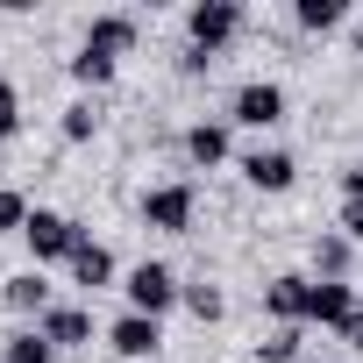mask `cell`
I'll use <instances>...</instances> for the list:
<instances>
[{
	"label": "cell",
	"instance_id": "1",
	"mask_svg": "<svg viewBox=\"0 0 363 363\" xmlns=\"http://www.w3.org/2000/svg\"><path fill=\"white\" fill-rule=\"evenodd\" d=\"M135 50V15H93V29L79 36V57H72V79L79 86H107L114 65Z\"/></svg>",
	"mask_w": 363,
	"mask_h": 363
},
{
	"label": "cell",
	"instance_id": "2",
	"mask_svg": "<svg viewBox=\"0 0 363 363\" xmlns=\"http://www.w3.org/2000/svg\"><path fill=\"white\" fill-rule=\"evenodd\" d=\"M235 36H242V0H193V8H186V43L193 50L221 57Z\"/></svg>",
	"mask_w": 363,
	"mask_h": 363
},
{
	"label": "cell",
	"instance_id": "3",
	"mask_svg": "<svg viewBox=\"0 0 363 363\" xmlns=\"http://www.w3.org/2000/svg\"><path fill=\"white\" fill-rule=\"evenodd\" d=\"M22 242H29V257H36V271H43V264H72V250L86 242V228H79L72 214H57V207H36L29 228H22Z\"/></svg>",
	"mask_w": 363,
	"mask_h": 363
},
{
	"label": "cell",
	"instance_id": "4",
	"mask_svg": "<svg viewBox=\"0 0 363 363\" xmlns=\"http://www.w3.org/2000/svg\"><path fill=\"white\" fill-rule=\"evenodd\" d=\"M121 292H128V313H164V306H178V299H186V285H178V271L171 264H157V257H143L128 278H121Z\"/></svg>",
	"mask_w": 363,
	"mask_h": 363
},
{
	"label": "cell",
	"instance_id": "5",
	"mask_svg": "<svg viewBox=\"0 0 363 363\" xmlns=\"http://www.w3.org/2000/svg\"><path fill=\"white\" fill-rule=\"evenodd\" d=\"M193 214H200V193L186 186V178H171V186H150V193H143V228H157V235H186Z\"/></svg>",
	"mask_w": 363,
	"mask_h": 363
},
{
	"label": "cell",
	"instance_id": "6",
	"mask_svg": "<svg viewBox=\"0 0 363 363\" xmlns=\"http://www.w3.org/2000/svg\"><path fill=\"white\" fill-rule=\"evenodd\" d=\"M228 121H242V128H278V121H285V86H278V79H250V86H235Z\"/></svg>",
	"mask_w": 363,
	"mask_h": 363
},
{
	"label": "cell",
	"instance_id": "7",
	"mask_svg": "<svg viewBox=\"0 0 363 363\" xmlns=\"http://www.w3.org/2000/svg\"><path fill=\"white\" fill-rule=\"evenodd\" d=\"M356 320V285L349 278H313V299H306V328H349Z\"/></svg>",
	"mask_w": 363,
	"mask_h": 363
},
{
	"label": "cell",
	"instance_id": "8",
	"mask_svg": "<svg viewBox=\"0 0 363 363\" xmlns=\"http://www.w3.org/2000/svg\"><path fill=\"white\" fill-rule=\"evenodd\" d=\"M235 171H242V186H257V193H292V178H299L292 150H250Z\"/></svg>",
	"mask_w": 363,
	"mask_h": 363
},
{
	"label": "cell",
	"instance_id": "9",
	"mask_svg": "<svg viewBox=\"0 0 363 363\" xmlns=\"http://www.w3.org/2000/svg\"><path fill=\"white\" fill-rule=\"evenodd\" d=\"M306 299H313V278H299V271H285V278L264 285V306H271L278 328H306Z\"/></svg>",
	"mask_w": 363,
	"mask_h": 363
},
{
	"label": "cell",
	"instance_id": "10",
	"mask_svg": "<svg viewBox=\"0 0 363 363\" xmlns=\"http://www.w3.org/2000/svg\"><path fill=\"white\" fill-rule=\"evenodd\" d=\"M107 349H114V356H128V363H143V356H157V349H164V328H157L150 313H121V320L107 328Z\"/></svg>",
	"mask_w": 363,
	"mask_h": 363
},
{
	"label": "cell",
	"instance_id": "11",
	"mask_svg": "<svg viewBox=\"0 0 363 363\" xmlns=\"http://www.w3.org/2000/svg\"><path fill=\"white\" fill-rule=\"evenodd\" d=\"M0 299H8V313H36V320H43V313L57 306V299H50V278H43V271H15L8 285H0Z\"/></svg>",
	"mask_w": 363,
	"mask_h": 363
},
{
	"label": "cell",
	"instance_id": "12",
	"mask_svg": "<svg viewBox=\"0 0 363 363\" xmlns=\"http://www.w3.org/2000/svg\"><path fill=\"white\" fill-rule=\"evenodd\" d=\"M36 328L50 335V349H86V342H93V313H86V306H50Z\"/></svg>",
	"mask_w": 363,
	"mask_h": 363
},
{
	"label": "cell",
	"instance_id": "13",
	"mask_svg": "<svg viewBox=\"0 0 363 363\" xmlns=\"http://www.w3.org/2000/svg\"><path fill=\"white\" fill-rule=\"evenodd\" d=\"M186 164H200V171L228 164V121H193L186 128Z\"/></svg>",
	"mask_w": 363,
	"mask_h": 363
},
{
	"label": "cell",
	"instance_id": "14",
	"mask_svg": "<svg viewBox=\"0 0 363 363\" xmlns=\"http://www.w3.org/2000/svg\"><path fill=\"white\" fill-rule=\"evenodd\" d=\"M72 285H79V292H100V285H114V257H107L93 235L72 250Z\"/></svg>",
	"mask_w": 363,
	"mask_h": 363
},
{
	"label": "cell",
	"instance_id": "15",
	"mask_svg": "<svg viewBox=\"0 0 363 363\" xmlns=\"http://www.w3.org/2000/svg\"><path fill=\"white\" fill-rule=\"evenodd\" d=\"M342 235H349V242H363V164H349V171H342Z\"/></svg>",
	"mask_w": 363,
	"mask_h": 363
},
{
	"label": "cell",
	"instance_id": "16",
	"mask_svg": "<svg viewBox=\"0 0 363 363\" xmlns=\"http://www.w3.org/2000/svg\"><path fill=\"white\" fill-rule=\"evenodd\" d=\"M57 349H50V335L43 328H22V335H8V349H0V363H50Z\"/></svg>",
	"mask_w": 363,
	"mask_h": 363
},
{
	"label": "cell",
	"instance_id": "17",
	"mask_svg": "<svg viewBox=\"0 0 363 363\" xmlns=\"http://www.w3.org/2000/svg\"><path fill=\"white\" fill-rule=\"evenodd\" d=\"M57 135H65V143H93V135H100V100H72L65 121H57Z\"/></svg>",
	"mask_w": 363,
	"mask_h": 363
},
{
	"label": "cell",
	"instance_id": "18",
	"mask_svg": "<svg viewBox=\"0 0 363 363\" xmlns=\"http://www.w3.org/2000/svg\"><path fill=\"white\" fill-rule=\"evenodd\" d=\"M299 349H306V328H271L257 342V363H299Z\"/></svg>",
	"mask_w": 363,
	"mask_h": 363
},
{
	"label": "cell",
	"instance_id": "19",
	"mask_svg": "<svg viewBox=\"0 0 363 363\" xmlns=\"http://www.w3.org/2000/svg\"><path fill=\"white\" fill-rule=\"evenodd\" d=\"M292 22L299 29H342L349 8H342V0H292Z\"/></svg>",
	"mask_w": 363,
	"mask_h": 363
},
{
	"label": "cell",
	"instance_id": "20",
	"mask_svg": "<svg viewBox=\"0 0 363 363\" xmlns=\"http://www.w3.org/2000/svg\"><path fill=\"white\" fill-rule=\"evenodd\" d=\"M349 250H356L349 235H320V242H313V271H320V278H349Z\"/></svg>",
	"mask_w": 363,
	"mask_h": 363
},
{
	"label": "cell",
	"instance_id": "21",
	"mask_svg": "<svg viewBox=\"0 0 363 363\" xmlns=\"http://www.w3.org/2000/svg\"><path fill=\"white\" fill-rule=\"evenodd\" d=\"M29 214H36V207H29L15 186H0V235H22V228H29Z\"/></svg>",
	"mask_w": 363,
	"mask_h": 363
},
{
	"label": "cell",
	"instance_id": "22",
	"mask_svg": "<svg viewBox=\"0 0 363 363\" xmlns=\"http://www.w3.org/2000/svg\"><path fill=\"white\" fill-rule=\"evenodd\" d=\"M186 313H193V320H221V313H228V299H221L214 285H186Z\"/></svg>",
	"mask_w": 363,
	"mask_h": 363
},
{
	"label": "cell",
	"instance_id": "23",
	"mask_svg": "<svg viewBox=\"0 0 363 363\" xmlns=\"http://www.w3.org/2000/svg\"><path fill=\"white\" fill-rule=\"evenodd\" d=\"M8 135H22V93L0 79V143H8Z\"/></svg>",
	"mask_w": 363,
	"mask_h": 363
},
{
	"label": "cell",
	"instance_id": "24",
	"mask_svg": "<svg viewBox=\"0 0 363 363\" xmlns=\"http://www.w3.org/2000/svg\"><path fill=\"white\" fill-rule=\"evenodd\" d=\"M178 72H186V79H200V72H214V57H207V50H193V43H186V57H178Z\"/></svg>",
	"mask_w": 363,
	"mask_h": 363
},
{
	"label": "cell",
	"instance_id": "25",
	"mask_svg": "<svg viewBox=\"0 0 363 363\" xmlns=\"http://www.w3.org/2000/svg\"><path fill=\"white\" fill-rule=\"evenodd\" d=\"M342 342H349V349H363V306H356V320L342 328Z\"/></svg>",
	"mask_w": 363,
	"mask_h": 363
}]
</instances>
